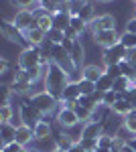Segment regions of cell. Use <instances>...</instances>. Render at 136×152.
<instances>
[{
    "label": "cell",
    "instance_id": "cell-1",
    "mask_svg": "<svg viewBox=\"0 0 136 152\" xmlns=\"http://www.w3.org/2000/svg\"><path fill=\"white\" fill-rule=\"evenodd\" d=\"M69 73L61 65H57L55 61H51L49 63V67L45 71V91H49L51 95H55L57 99L61 102V97H63V91H65V87L69 85Z\"/></svg>",
    "mask_w": 136,
    "mask_h": 152
},
{
    "label": "cell",
    "instance_id": "cell-2",
    "mask_svg": "<svg viewBox=\"0 0 136 152\" xmlns=\"http://www.w3.org/2000/svg\"><path fill=\"white\" fill-rule=\"evenodd\" d=\"M31 102L33 105L43 114V116H51L53 112H55L57 107H59V99H57L55 95H51L49 91H39V94H31Z\"/></svg>",
    "mask_w": 136,
    "mask_h": 152
},
{
    "label": "cell",
    "instance_id": "cell-3",
    "mask_svg": "<svg viewBox=\"0 0 136 152\" xmlns=\"http://www.w3.org/2000/svg\"><path fill=\"white\" fill-rule=\"evenodd\" d=\"M41 49L39 47H24L21 51V55H18V61H16V65L21 67V69H33V67H39L41 65Z\"/></svg>",
    "mask_w": 136,
    "mask_h": 152
},
{
    "label": "cell",
    "instance_id": "cell-4",
    "mask_svg": "<svg viewBox=\"0 0 136 152\" xmlns=\"http://www.w3.org/2000/svg\"><path fill=\"white\" fill-rule=\"evenodd\" d=\"M18 118H21V122H23L24 126L35 128V126H37L45 116L35 107L33 102H31V97H29V99H23V102H21V116H18Z\"/></svg>",
    "mask_w": 136,
    "mask_h": 152
},
{
    "label": "cell",
    "instance_id": "cell-5",
    "mask_svg": "<svg viewBox=\"0 0 136 152\" xmlns=\"http://www.w3.org/2000/svg\"><path fill=\"white\" fill-rule=\"evenodd\" d=\"M126 53H128V49L124 45H114L112 49H104V67H108V65H120L122 61L126 59Z\"/></svg>",
    "mask_w": 136,
    "mask_h": 152
},
{
    "label": "cell",
    "instance_id": "cell-6",
    "mask_svg": "<svg viewBox=\"0 0 136 152\" xmlns=\"http://www.w3.org/2000/svg\"><path fill=\"white\" fill-rule=\"evenodd\" d=\"M12 23H14V26H16L21 33H24V31L37 26V14H35L33 10H16Z\"/></svg>",
    "mask_w": 136,
    "mask_h": 152
},
{
    "label": "cell",
    "instance_id": "cell-7",
    "mask_svg": "<svg viewBox=\"0 0 136 152\" xmlns=\"http://www.w3.org/2000/svg\"><path fill=\"white\" fill-rule=\"evenodd\" d=\"M110 28H116V16L114 14H100L87 24V31H91V35H96L100 31H110Z\"/></svg>",
    "mask_w": 136,
    "mask_h": 152
},
{
    "label": "cell",
    "instance_id": "cell-8",
    "mask_svg": "<svg viewBox=\"0 0 136 152\" xmlns=\"http://www.w3.org/2000/svg\"><path fill=\"white\" fill-rule=\"evenodd\" d=\"M55 120H57V124H59L63 130L75 128L77 124H81L79 118H77V114H75V110H71V107H59Z\"/></svg>",
    "mask_w": 136,
    "mask_h": 152
},
{
    "label": "cell",
    "instance_id": "cell-9",
    "mask_svg": "<svg viewBox=\"0 0 136 152\" xmlns=\"http://www.w3.org/2000/svg\"><path fill=\"white\" fill-rule=\"evenodd\" d=\"M93 43H96V45H100L102 49H112L114 45H118V43H120V35H118V31H116V28L100 31V33H96V35H93Z\"/></svg>",
    "mask_w": 136,
    "mask_h": 152
},
{
    "label": "cell",
    "instance_id": "cell-10",
    "mask_svg": "<svg viewBox=\"0 0 136 152\" xmlns=\"http://www.w3.org/2000/svg\"><path fill=\"white\" fill-rule=\"evenodd\" d=\"M0 31H2V37L8 39V41H12V43H21V41H24V35L14 26L12 20H2V23H0Z\"/></svg>",
    "mask_w": 136,
    "mask_h": 152
},
{
    "label": "cell",
    "instance_id": "cell-11",
    "mask_svg": "<svg viewBox=\"0 0 136 152\" xmlns=\"http://www.w3.org/2000/svg\"><path fill=\"white\" fill-rule=\"evenodd\" d=\"M24 41H26V47L31 45V47H41L43 43H45L47 39V33L45 31H41L39 26H33V28H29V31H24Z\"/></svg>",
    "mask_w": 136,
    "mask_h": 152
},
{
    "label": "cell",
    "instance_id": "cell-12",
    "mask_svg": "<svg viewBox=\"0 0 136 152\" xmlns=\"http://www.w3.org/2000/svg\"><path fill=\"white\" fill-rule=\"evenodd\" d=\"M104 134V126L100 122H87L81 126V138H90V140H98Z\"/></svg>",
    "mask_w": 136,
    "mask_h": 152
},
{
    "label": "cell",
    "instance_id": "cell-13",
    "mask_svg": "<svg viewBox=\"0 0 136 152\" xmlns=\"http://www.w3.org/2000/svg\"><path fill=\"white\" fill-rule=\"evenodd\" d=\"M16 128L12 122H6V124H0V138H2V146H8L12 142H16Z\"/></svg>",
    "mask_w": 136,
    "mask_h": 152
},
{
    "label": "cell",
    "instance_id": "cell-14",
    "mask_svg": "<svg viewBox=\"0 0 136 152\" xmlns=\"http://www.w3.org/2000/svg\"><path fill=\"white\" fill-rule=\"evenodd\" d=\"M16 142H18L21 146H29V144H33V142H35V130L31 128V126L21 124V126L16 128Z\"/></svg>",
    "mask_w": 136,
    "mask_h": 152
},
{
    "label": "cell",
    "instance_id": "cell-15",
    "mask_svg": "<svg viewBox=\"0 0 136 152\" xmlns=\"http://www.w3.org/2000/svg\"><path fill=\"white\" fill-rule=\"evenodd\" d=\"M33 130H35V140H43V138H51L53 136V126H51L49 118H43Z\"/></svg>",
    "mask_w": 136,
    "mask_h": 152
},
{
    "label": "cell",
    "instance_id": "cell-16",
    "mask_svg": "<svg viewBox=\"0 0 136 152\" xmlns=\"http://www.w3.org/2000/svg\"><path fill=\"white\" fill-rule=\"evenodd\" d=\"M104 73H106V67H102V65H85V67L81 69V77L96 83Z\"/></svg>",
    "mask_w": 136,
    "mask_h": 152
},
{
    "label": "cell",
    "instance_id": "cell-17",
    "mask_svg": "<svg viewBox=\"0 0 136 152\" xmlns=\"http://www.w3.org/2000/svg\"><path fill=\"white\" fill-rule=\"evenodd\" d=\"M69 26H71V14L69 12L59 10L53 14V28H59L65 33V28H69Z\"/></svg>",
    "mask_w": 136,
    "mask_h": 152
},
{
    "label": "cell",
    "instance_id": "cell-18",
    "mask_svg": "<svg viewBox=\"0 0 136 152\" xmlns=\"http://www.w3.org/2000/svg\"><path fill=\"white\" fill-rule=\"evenodd\" d=\"M83 53H85V51H83L81 41H75V43H73V49H71V53H69V55H71V61H73V65H75V69H77V71L83 69V67H81V65H83V57H85Z\"/></svg>",
    "mask_w": 136,
    "mask_h": 152
},
{
    "label": "cell",
    "instance_id": "cell-19",
    "mask_svg": "<svg viewBox=\"0 0 136 152\" xmlns=\"http://www.w3.org/2000/svg\"><path fill=\"white\" fill-rule=\"evenodd\" d=\"M79 97H81V89H79V85H77V81H69V85L63 91L61 102H77Z\"/></svg>",
    "mask_w": 136,
    "mask_h": 152
},
{
    "label": "cell",
    "instance_id": "cell-20",
    "mask_svg": "<svg viewBox=\"0 0 136 152\" xmlns=\"http://www.w3.org/2000/svg\"><path fill=\"white\" fill-rule=\"evenodd\" d=\"M10 4L18 10H33L35 14L41 10V2L39 0H10Z\"/></svg>",
    "mask_w": 136,
    "mask_h": 152
},
{
    "label": "cell",
    "instance_id": "cell-21",
    "mask_svg": "<svg viewBox=\"0 0 136 152\" xmlns=\"http://www.w3.org/2000/svg\"><path fill=\"white\" fill-rule=\"evenodd\" d=\"M37 26H39L41 31L49 33V31L53 28V14H49V12H45V10H39L37 12Z\"/></svg>",
    "mask_w": 136,
    "mask_h": 152
},
{
    "label": "cell",
    "instance_id": "cell-22",
    "mask_svg": "<svg viewBox=\"0 0 136 152\" xmlns=\"http://www.w3.org/2000/svg\"><path fill=\"white\" fill-rule=\"evenodd\" d=\"M75 142H77V140H73L71 136H67V134H55L57 150H61V152H69V150H71V146H73Z\"/></svg>",
    "mask_w": 136,
    "mask_h": 152
},
{
    "label": "cell",
    "instance_id": "cell-23",
    "mask_svg": "<svg viewBox=\"0 0 136 152\" xmlns=\"http://www.w3.org/2000/svg\"><path fill=\"white\" fill-rule=\"evenodd\" d=\"M132 79H128L126 75H122V77H118V79H114V91H118V94H124V91H128L130 87H132Z\"/></svg>",
    "mask_w": 136,
    "mask_h": 152
},
{
    "label": "cell",
    "instance_id": "cell-24",
    "mask_svg": "<svg viewBox=\"0 0 136 152\" xmlns=\"http://www.w3.org/2000/svg\"><path fill=\"white\" fill-rule=\"evenodd\" d=\"M112 87H114V79L110 77V75H108V73H104L102 77H100V79L96 81V89H98V91H102V94L110 91Z\"/></svg>",
    "mask_w": 136,
    "mask_h": 152
},
{
    "label": "cell",
    "instance_id": "cell-25",
    "mask_svg": "<svg viewBox=\"0 0 136 152\" xmlns=\"http://www.w3.org/2000/svg\"><path fill=\"white\" fill-rule=\"evenodd\" d=\"M112 112L118 114V116H122V118H126L130 112H132V107H130V104H128L126 99H118V102L112 105Z\"/></svg>",
    "mask_w": 136,
    "mask_h": 152
},
{
    "label": "cell",
    "instance_id": "cell-26",
    "mask_svg": "<svg viewBox=\"0 0 136 152\" xmlns=\"http://www.w3.org/2000/svg\"><path fill=\"white\" fill-rule=\"evenodd\" d=\"M77 16H79L83 23H87V24H90L91 20L96 18V8H93L90 2H87L85 6H81V10H79V14H77Z\"/></svg>",
    "mask_w": 136,
    "mask_h": 152
},
{
    "label": "cell",
    "instance_id": "cell-27",
    "mask_svg": "<svg viewBox=\"0 0 136 152\" xmlns=\"http://www.w3.org/2000/svg\"><path fill=\"white\" fill-rule=\"evenodd\" d=\"M77 85H79V89H81V95H91V94L98 91L96 89V83L90 81V79H83V77L77 79Z\"/></svg>",
    "mask_w": 136,
    "mask_h": 152
},
{
    "label": "cell",
    "instance_id": "cell-28",
    "mask_svg": "<svg viewBox=\"0 0 136 152\" xmlns=\"http://www.w3.org/2000/svg\"><path fill=\"white\" fill-rule=\"evenodd\" d=\"M24 75H26V79H29L31 83H37L41 77L45 79V69L39 65V67H33V69H26V71H24Z\"/></svg>",
    "mask_w": 136,
    "mask_h": 152
},
{
    "label": "cell",
    "instance_id": "cell-29",
    "mask_svg": "<svg viewBox=\"0 0 136 152\" xmlns=\"http://www.w3.org/2000/svg\"><path fill=\"white\" fill-rule=\"evenodd\" d=\"M120 45H124L126 49H136V35L124 31V33L120 35Z\"/></svg>",
    "mask_w": 136,
    "mask_h": 152
},
{
    "label": "cell",
    "instance_id": "cell-30",
    "mask_svg": "<svg viewBox=\"0 0 136 152\" xmlns=\"http://www.w3.org/2000/svg\"><path fill=\"white\" fill-rule=\"evenodd\" d=\"M75 114H77V118H79V122H83V124H87V122H91V114H93V110H87V107H83V105H75Z\"/></svg>",
    "mask_w": 136,
    "mask_h": 152
},
{
    "label": "cell",
    "instance_id": "cell-31",
    "mask_svg": "<svg viewBox=\"0 0 136 152\" xmlns=\"http://www.w3.org/2000/svg\"><path fill=\"white\" fill-rule=\"evenodd\" d=\"M118 99H122V94H118V91H114V89H110V91H106L104 94V105H108V107H112Z\"/></svg>",
    "mask_w": 136,
    "mask_h": 152
},
{
    "label": "cell",
    "instance_id": "cell-32",
    "mask_svg": "<svg viewBox=\"0 0 136 152\" xmlns=\"http://www.w3.org/2000/svg\"><path fill=\"white\" fill-rule=\"evenodd\" d=\"M59 8H61V4H59L57 0H43V2H41V10L49 12V14L59 12Z\"/></svg>",
    "mask_w": 136,
    "mask_h": 152
},
{
    "label": "cell",
    "instance_id": "cell-33",
    "mask_svg": "<svg viewBox=\"0 0 136 152\" xmlns=\"http://www.w3.org/2000/svg\"><path fill=\"white\" fill-rule=\"evenodd\" d=\"M47 39H49L51 43H55V45H61V43H63V39H65V33H63V31H59V28H51V31L47 33Z\"/></svg>",
    "mask_w": 136,
    "mask_h": 152
},
{
    "label": "cell",
    "instance_id": "cell-34",
    "mask_svg": "<svg viewBox=\"0 0 136 152\" xmlns=\"http://www.w3.org/2000/svg\"><path fill=\"white\" fill-rule=\"evenodd\" d=\"M12 118H14V112L10 105H0V124L12 122Z\"/></svg>",
    "mask_w": 136,
    "mask_h": 152
},
{
    "label": "cell",
    "instance_id": "cell-35",
    "mask_svg": "<svg viewBox=\"0 0 136 152\" xmlns=\"http://www.w3.org/2000/svg\"><path fill=\"white\" fill-rule=\"evenodd\" d=\"M124 126L136 136V110H132V112H130V114L124 118Z\"/></svg>",
    "mask_w": 136,
    "mask_h": 152
},
{
    "label": "cell",
    "instance_id": "cell-36",
    "mask_svg": "<svg viewBox=\"0 0 136 152\" xmlns=\"http://www.w3.org/2000/svg\"><path fill=\"white\" fill-rule=\"evenodd\" d=\"M0 91H2V99H0V105H10V97H12V87L10 85H2L0 87Z\"/></svg>",
    "mask_w": 136,
    "mask_h": 152
},
{
    "label": "cell",
    "instance_id": "cell-37",
    "mask_svg": "<svg viewBox=\"0 0 136 152\" xmlns=\"http://www.w3.org/2000/svg\"><path fill=\"white\" fill-rule=\"evenodd\" d=\"M81 144V148L85 152H96L98 150V140H90V138H79L77 140Z\"/></svg>",
    "mask_w": 136,
    "mask_h": 152
},
{
    "label": "cell",
    "instance_id": "cell-38",
    "mask_svg": "<svg viewBox=\"0 0 136 152\" xmlns=\"http://www.w3.org/2000/svg\"><path fill=\"white\" fill-rule=\"evenodd\" d=\"M71 28H75V31L79 33V37H81V33L87 31V23H83L79 16H71Z\"/></svg>",
    "mask_w": 136,
    "mask_h": 152
},
{
    "label": "cell",
    "instance_id": "cell-39",
    "mask_svg": "<svg viewBox=\"0 0 136 152\" xmlns=\"http://www.w3.org/2000/svg\"><path fill=\"white\" fill-rule=\"evenodd\" d=\"M112 144H114V136L102 134V136L98 138V148H110V150H112Z\"/></svg>",
    "mask_w": 136,
    "mask_h": 152
},
{
    "label": "cell",
    "instance_id": "cell-40",
    "mask_svg": "<svg viewBox=\"0 0 136 152\" xmlns=\"http://www.w3.org/2000/svg\"><path fill=\"white\" fill-rule=\"evenodd\" d=\"M77 104L83 105V107H87V110H96V107H98V104L91 99V95H81L79 99H77Z\"/></svg>",
    "mask_w": 136,
    "mask_h": 152
},
{
    "label": "cell",
    "instance_id": "cell-41",
    "mask_svg": "<svg viewBox=\"0 0 136 152\" xmlns=\"http://www.w3.org/2000/svg\"><path fill=\"white\" fill-rule=\"evenodd\" d=\"M106 73H108L112 79L122 77V69H120V65H108V67H106Z\"/></svg>",
    "mask_w": 136,
    "mask_h": 152
},
{
    "label": "cell",
    "instance_id": "cell-42",
    "mask_svg": "<svg viewBox=\"0 0 136 152\" xmlns=\"http://www.w3.org/2000/svg\"><path fill=\"white\" fill-rule=\"evenodd\" d=\"M24 146H21L18 142H12V144H8V146H2V152H21Z\"/></svg>",
    "mask_w": 136,
    "mask_h": 152
},
{
    "label": "cell",
    "instance_id": "cell-43",
    "mask_svg": "<svg viewBox=\"0 0 136 152\" xmlns=\"http://www.w3.org/2000/svg\"><path fill=\"white\" fill-rule=\"evenodd\" d=\"M65 39H71V41H79V33L75 31V28H65Z\"/></svg>",
    "mask_w": 136,
    "mask_h": 152
},
{
    "label": "cell",
    "instance_id": "cell-44",
    "mask_svg": "<svg viewBox=\"0 0 136 152\" xmlns=\"http://www.w3.org/2000/svg\"><path fill=\"white\" fill-rule=\"evenodd\" d=\"M126 61H128L130 65H134V67H136V49H128V53H126Z\"/></svg>",
    "mask_w": 136,
    "mask_h": 152
},
{
    "label": "cell",
    "instance_id": "cell-45",
    "mask_svg": "<svg viewBox=\"0 0 136 152\" xmlns=\"http://www.w3.org/2000/svg\"><path fill=\"white\" fill-rule=\"evenodd\" d=\"M126 31H128V33H132V35H136V18H134V16L126 23Z\"/></svg>",
    "mask_w": 136,
    "mask_h": 152
},
{
    "label": "cell",
    "instance_id": "cell-46",
    "mask_svg": "<svg viewBox=\"0 0 136 152\" xmlns=\"http://www.w3.org/2000/svg\"><path fill=\"white\" fill-rule=\"evenodd\" d=\"M8 69H10V63H8V59L2 57V59H0V73H4V71H8Z\"/></svg>",
    "mask_w": 136,
    "mask_h": 152
},
{
    "label": "cell",
    "instance_id": "cell-47",
    "mask_svg": "<svg viewBox=\"0 0 136 152\" xmlns=\"http://www.w3.org/2000/svg\"><path fill=\"white\" fill-rule=\"evenodd\" d=\"M73 43H75V41H71V39H63V43H61V45H63V49H65L67 53H71V49H73Z\"/></svg>",
    "mask_w": 136,
    "mask_h": 152
},
{
    "label": "cell",
    "instance_id": "cell-48",
    "mask_svg": "<svg viewBox=\"0 0 136 152\" xmlns=\"http://www.w3.org/2000/svg\"><path fill=\"white\" fill-rule=\"evenodd\" d=\"M69 152H85V150L81 148V144H79V142H75V144L71 146V150H69Z\"/></svg>",
    "mask_w": 136,
    "mask_h": 152
},
{
    "label": "cell",
    "instance_id": "cell-49",
    "mask_svg": "<svg viewBox=\"0 0 136 152\" xmlns=\"http://www.w3.org/2000/svg\"><path fill=\"white\" fill-rule=\"evenodd\" d=\"M118 152H136V150L132 148V146H130V144H128V142H126V144H124V146H122V148H120Z\"/></svg>",
    "mask_w": 136,
    "mask_h": 152
},
{
    "label": "cell",
    "instance_id": "cell-50",
    "mask_svg": "<svg viewBox=\"0 0 136 152\" xmlns=\"http://www.w3.org/2000/svg\"><path fill=\"white\" fill-rule=\"evenodd\" d=\"M57 2H59V4H71L73 0H57Z\"/></svg>",
    "mask_w": 136,
    "mask_h": 152
},
{
    "label": "cell",
    "instance_id": "cell-51",
    "mask_svg": "<svg viewBox=\"0 0 136 152\" xmlns=\"http://www.w3.org/2000/svg\"><path fill=\"white\" fill-rule=\"evenodd\" d=\"M96 152H114V150H110V148H98Z\"/></svg>",
    "mask_w": 136,
    "mask_h": 152
},
{
    "label": "cell",
    "instance_id": "cell-52",
    "mask_svg": "<svg viewBox=\"0 0 136 152\" xmlns=\"http://www.w3.org/2000/svg\"><path fill=\"white\" fill-rule=\"evenodd\" d=\"M21 152H33V150H31L29 146H24V148H23V150H21Z\"/></svg>",
    "mask_w": 136,
    "mask_h": 152
},
{
    "label": "cell",
    "instance_id": "cell-53",
    "mask_svg": "<svg viewBox=\"0 0 136 152\" xmlns=\"http://www.w3.org/2000/svg\"><path fill=\"white\" fill-rule=\"evenodd\" d=\"M98 2H110V0H98Z\"/></svg>",
    "mask_w": 136,
    "mask_h": 152
},
{
    "label": "cell",
    "instance_id": "cell-54",
    "mask_svg": "<svg viewBox=\"0 0 136 152\" xmlns=\"http://www.w3.org/2000/svg\"><path fill=\"white\" fill-rule=\"evenodd\" d=\"M132 2H134V4H136V0H132Z\"/></svg>",
    "mask_w": 136,
    "mask_h": 152
},
{
    "label": "cell",
    "instance_id": "cell-55",
    "mask_svg": "<svg viewBox=\"0 0 136 152\" xmlns=\"http://www.w3.org/2000/svg\"><path fill=\"white\" fill-rule=\"evenodd\" d=\"M134 18H136V12H134Z\"/></svg>",
    "mask_w": 136,
    "mask_h": 152
},
{
    "label": "cell",
    "instance_id": "cell-56",
    "mask_svg": "<svg viewBox=\"0 0 136 152\" xmlns=\"http://www.w3.org/2000/svg\"><path fill=\"white\" fill-rule=\"evenodd\" d=\"M55 152H61V150H55Z\"/></svg>",
    "mask_w": 136,
    "mask_h": 152
},
{
    "label": "cell",
    "instance_id": "cell-57",
    "mask_svg": "<svg viewBox=\"0 0 136 152\" xmlns=\"http://www.w3.org/2000/svg\"><path fill=\"white\" fill-rule=\"evenodd\" d=\"M39 2H43V0H39Z\"/></svg>",
    "mask_w": 136,
    "mask_h": 152
}]
</instances>
